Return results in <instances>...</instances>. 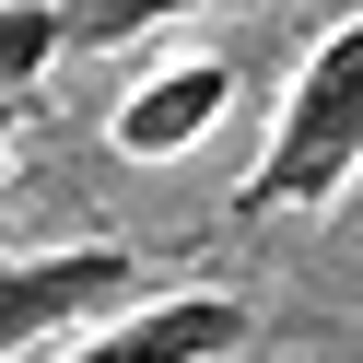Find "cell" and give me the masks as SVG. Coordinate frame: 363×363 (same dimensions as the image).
Returning a JSON list of instances; mask_svg holds the SVG:
<instances>
[{"label": "cell", "instance_id": "6da1fadb", "mask_svg": "<svg viewBox=\"0 0 363 363\" xmlns=\"http://www.w3.org/2000/svg\"><path fill=\"white\" fill-rule=\"evenodd\" d=\"M363 176V12L316 35V59L293 71L281 129H269L258 176H246V211H316Z\"/></svg>", "mask_w": 363, "mask_h": 363}, {"label": "cell", "instance_id": "7a4b0ae2", "mask_svg": "<svg viewBox=\"0 0 363 363\" xmlns=\"http://www.w3.org/2000/svg\"><path fill=\"white\" fill-rule=\"evenodd\" d=\"M141 316V246H48V258H0V363L35 340H82Z\"/></svg>", "mask_w": 363, "mask_h": 363}, {"label": "cell", "instance_id": "3957f363", "mask_svg": "<svg viewBox=\"0 0 363 363\" xmlns=\"http://www.w3.org/2000/svg\"><path fill=\"white\" fill-rule=\"evenodd\" d=\"M223 106H235V59H223V48H188V59H152V71L118 94L106 141H118L129 164H164V152H199V141H211Z\"/></svg>", "mask_w": 363, "mask_h": 363}, {"label": "cell", "instance_id": "277c9868", "mask_svg": "<svg viewBox=\"0 0 363 363\" xmlns=\"http://www.w3.org/2000/svg\"><path fill=\"white\" fill-rule=\"evenodd\" d=\"M246 340V305L235 293H164V305L118 316L106 340H71L59 363H223Z\"/></svg>", "mask_w": 363, "mask_h": 363}, {"label": "cell", "instance_id": "5b68a950", "mask_svg": "<svg viewBox=\"0 0 363 363\" xmlns=\"http://www.w3.org/2000/svg\"><path fill=\"white\" fill-rule=\"evenodd\" d=\"M59 48H71V12H48V0H12L0 12V82H35Z\"/></svg>", "mask_w": 363, "mask_h": 363}, {"label": "cell", "instance_id": "8992f818", "mask_svg": "<svg viewBox=\"0 0 363 363\" xmlns=\"http://www.w3.org/2000/svg\"><path fill=\"white\" fill-rule=\"evenodd\" d=\"M0 176H12V152H0Z\"/></svg>", "mask_w": 363, "mask_h": 363}]
</instances>
